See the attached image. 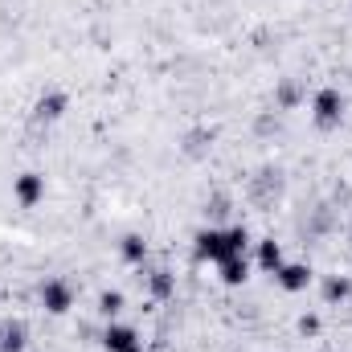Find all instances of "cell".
I'll return each instance as SVG.
<instances>
[{
  "label": "cell",
  "instance_id": "cell-1",
  "mask_svg": "<svg viewBox=\"0 0 352 352\" xmlns=\"http://www.w3.org/2000/svg\"><path fill=\"white\" fill-rule=\"evenodd\" d=\"M254 246V238H250V230L242 226V221H234V226H201L197 234H192V254H197V263H209V266H221L226 258H238V254H246Z\"/></svg>",
  "mask_w": 352,
  "mask_h": 352
},
{
  "label": "cell",
  "instance_id": "cell-2",
  "mask_svg": "<svg viewBox=\"0 0 352 352\" xmlns=\"http://www.w3.org/2000/svg\"><path fill=\"white\" fill-rule=\"evenodd\" d=\"M307 107H311V123L320 131H336L344 123V115H349V94L340 87H320L307 98Z\"/></svg>",
  "mask_w": 352,
  "mask_h": 352
},
{
  "label": "cell",
  "instance_id": "cell-3",
  "mask_svg": "<svg viewBox=\"0 0 352 352\" xmlns=\"http://www.w3.org/2000/svg\"><path fill=\"white\" fill-rule=\"evenodd\" d=\"M37 303H41L45 316H70L74 303H78V291L66 274H45L37 283Z\"/></svg>",
  "mask_w": 352,
  "mask_h": 352
},
{
  "label": "cell",
  "instance_id": "cell-4",
  "mask_svg": "<svg viewBox=\"0 0 352 352\" xmlns=\"http://www.w3.org/2000/svg\"><path fill=\"white\" fill-rule=\"evenodd\" d=\"M98 344H102V352H148L144 332L135 324H123V320H107L98 332Z\"/></svg>",
  "mask_w": 352,
  "mask_h": 352
},
{
  "label": "cell",
  "instance_id": "cell-5",
  "mask_svg": "<svg viewBox=\"0 0 352 352\" xmlns=\"http://www.w3.org/2000/svg\"><path fill=\"white\" fill-rule=\"evenodd\" d=\"M66 115H70V94H66V90L50 87L33 98V123H37V127H54V123H62Z\"/></svg>",
  "mask_w": 352,
  "mask_h": 352
},
{
  "label": "cell",
  "instance_id": "cell-6",
  "mask_svg": "<svg viewBox=\"0 0 352 352\" xmlns=\"http://www.w3.org/2000/svg\"><path fill=\"white\" fill-rule=\"evenodd\" d=\"M45 192H50L45 173H33V168H25V173L12 176V201H16L21 209H37V205L45 201Z\"/></svg>",
  "mask_w": 352,
  "mask_h": 352
},
{
  "label": "cell",
  "instance_id": "cell-7",
  "mask_svg": "<svg viewBox=\"0 0 352 352\" xmlns=\"http://www.w3.org/2000/svg\"><path fill=\"white\" fill-rule=\"evenodd\" d=\"M213 144H217V127H209V123H192L184 135H180V156L184 160H205L209 152H213Z\"/></svg>",
  "mask_w": 352,
  "mask_h": 352
},
{
  "label": "cell",
  "instance_id": "cell-8",
  "mask_svg": "<svg viewBox=\"0 0 352 352\" xmlns=\"http://www.w3.org/2000/svg\"><path fill=\"white\" fill-rule=\"evenodd\" d=\"M270 278H274V287H278L283 295H303V291L316 283V270H311V263H283Z\"/></svg>",
  "mask_w": 352,
  "mask_h": 352
},
{
  "label": "cell",
  "instance_id": "cell-9",
  "mask_svg": "<svg viewBox=\"0 0 352 352\" xmlns=\"http://www.w3.org/2000/svg\"><path fill=\"white\" fill-rule=\"evenodd\" d=\"M140 278H144V291H148L152 303H173L176 299V270L173 266H152Z\"/></svg>",
  "mask_w": 352,
  "mask_h": 352
},
{
  "label": "cell",
  "instance_id": "cell-10",
  "mask_svg": "<svg viewBox=\"0 0 352 352\" xmlns=\"http://www.w3.org/2000/svg\"><path fill=\"white\" fill-rule=\"evenodd\" d=\"M270 98H274V111H278V115L299 111V107H307V82H303V78H274Z\"/></svg>",
  "mask_w": 352,
  "mask_h": 352
},
{
  "label": "cell",
  "instance_id": "cell-11",
  "mask_svg": "<svg viewBox=\"0 0 352 352\" xmlns=\"http://www.w3.org/2000/svg\"><path fill=\"white\" fill-rule=\"evenodd\" d=\"M320 299H324V307H344L352 299V274H344V270L324 274L320 278Z\"/></svg>",
  "mask_w": 352,
  "mask_h": 352
},
{
  "label": "cell",
  "instance_id": "cell-12",
  "mask_svg": "<svg viewBox=\"0 0 352 352\" xmlns=\"http://www.w3.org/2000/svg\"><path fill=\"white\" fill-rule=\"evenodd\" d=\"M283 263H287V250H283L278 238H258V242H254V266H258L263 274H274Z\"/></svg>",
  "mask_w": 352,
  "mask_h": 352
},
{
  "label": "cell",
  "instance_id": "cell-13",
  "mask_svg": "<svg viewBox=\"0 0 352 352\" xmlns=\"http://www.w3.org/2000/svg\"><path fill=\"white\" fill-rule=\"evenodd\" d=\"M119 258H123L127 266H140V270H144L148 258H152L148 238H144V234H123V238H119Z\"/></svg>",
  "mask_w": 352,
  "mask_h": 352
},
{
  "label": "cell",
  "instance_id": "cell-14",
  "mask_svg": "<svg viewBox=\"0 0 352 352\" xmlns=\"http://www.w3.org/2000/svg\"><path fill=\"white\" fill-rule=\"evenodd\" d=\"M29 349V324L25 320H0V352H25Z\"/></svg>",
  "mask_w": 352,
  "mask_h": 352
},
{
  "label": "cell",
  "instance_id": "cell-15",
  "mask_svg": "<svg viewBox=\"0 0 352 352\" xmlns=\"http://www.w3.org/2000/svg\"><path fill=\"white\" fill-rule=\"evenodd\" d=\"M94 311H98L102 324H107V320H119V316L127 311V295H123L119 287H102L98 299H94Z\"/></svg>",
  "mask_w": 352,
  "mask_h": 352
},
{
  "label": "cell",
  "instance_id": "cell-16",
  "mask_svg": "<svg viewBox=\"0 0 352 352\" xmlns=\"http://www.w3.org/2000/svg\"><path fill=\"white\" fill-rule=\"evenodd\" d=\"M217 278H221V287H246L250 283V258L246 254L226 258V263L217 266Z\"/></svg>",
  "mask_w": 352,
  "mask_h": 352
},
{
  "label": "cell",
  "instance_id": "cell-17",
  "mask_svg": "<svg viewBox=\"0 0 352 352\" xmlns=\"http://www.w3.org/2000/svg\"><path fill=\"white\" fill-rule=\"evenodd\" d=\"M230 213H234V201H230L226 192H217V197H209V201H205V221H209V226H217V221H221V217H230Z\"/></svg>",
  "mask_w": 352,
  "mask_h": 352
},
{
  "label": "cell",
  "instance_id": "cell-18",
  "mask_svg": "<svg viewBox=\"0 0 352 352\" xmlns=\"http://www.w3.org/2000/svg\"><path fill=\"white\" fill-rule=\"evenodd\" d=\"M254 135H258V140L278 135V111H258V115H254Z\"/></svg>",
  "mask_w": 352,
  "mask_h": 352
},
{
  "label": "cell",
  "instance_id": "cell-19",
  "mask_svg": "<svg viewBox=\"0 0 352 352\" xmlns=\"http://www.w3.org/2000/svg\"><path fill=\"white\" fill-rule=\"evenodd\" d=\"M295 328H299V336H307V340H311V336H320V328H324V324H320V316H316V311H303V316L295 320Z\"/></svg>",
  "mask_w": 352,
  "mask_h": 352
}]
</instances>
